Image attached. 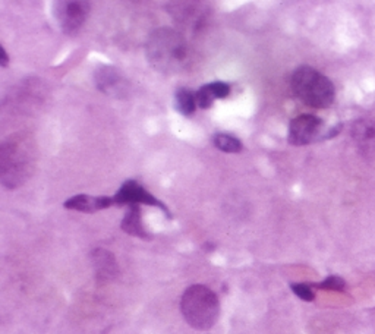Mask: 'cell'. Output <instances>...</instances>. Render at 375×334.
Instances as JSON below:
<instances>
[{"label":"cell","instance_id":"obj_1","mask_svg":"<svg viewBox=\"0 0 375 334\" xmlns=\"http://www.w3.org/2000/svg\"><path fill=\"white\" fill-rule=\"evenodd\" d=\"M146 53L150 65L163 74H178L190 60L188 41L180 33L168 27L157 28L150 34Z\"/></svg>","mask_w":375,"mask_h":334},{"label":"cell","instance_id":"obj_2","mask_svg":"<svg viewBox=\"0 0 375 334\" xmlns=\"http://www.w3.org/2000/svg\"><path fill=\"white\" fill-rule=\"evenodd\" d=\"M34 142L26 134L8 136L0 147V179L12 189L28 179L34 164Z\"/></svg>","mask_w":375,"mask_h":334},{"label":"cell","instance_id":"obj_3","mask_svg":"<svg viewBox=\"0 0 375 334\" xmlns=\"http://www.w3.org/2000/svg\"><path fill=\"white\" fill-rule=\"evenodd\" d=\"M180 311L185 321L195 330L213 328L220 316V302L217 295L204 284L188 288L180 301Z\"/></svg>","mask_w":375,"mask_h":334},{"label":"cell","instance_id":"obj_4","mask_svg":"<svg viewBox=\"0 0 375 334\" xmlns=\"http://www.w3.org/2000/svg\"><path fill=\"white\" fill-rule=\"evenodd\" d=\"M296 97L315 109H327L335 103V84L311 66H299L290 80Z\"/></svg>","mask_w":375,"mask_h":334},{"label":"cell","instance_id":"obj_5","mask_svg":"<svg viewBox=\"0 0 375 334\" xmlns=\"http://www.w3.org/2000/svg\"><path fill=\"white\" fill-rule=\"evenodd\" d=\"M55 16L59 27L65 34H75L88 18L91 5L84 0H70V2H56Z\"/></svg>","mask_w":375,"mask_h":334},{"label":"cell","instance_id":"obj_6","mask_svg":"<svg viewBox=\"0 0 375 334\" xmlns=\"http://www.w3.org/2000/svg\"><path fill=\"white\" fill-rule=\"evenodd\" d=\"M114 204L117 205H139V204H146V205H153L160 208L169 219H172V214L168 208L166 204H163L160 200H157L153 194H150L148 190L139 185L136 181H126L124 185L119 188V190L114 194L113 197Z\"/></svg>","mask_w":375,"mask_h":334},{"label":"cell","instance_id":"obj_7","mask_svg":"<svg viewBox=\"0 0 375 334\" xmlns=\"http://www.w3.org/2000/svg\"><path fill=\"white\" fill-rule=\"evenodd\" d=\"M322 119L315 114H300L289 125V142L292 146H308L321 136Z\"/></svg>","mask_w":375,"mask_h":334},{"label":"cell","instance_id":"obj_8","mask_svg":"<svg viewBox=\"0 0 375 334\" xmlns=\"http://www.w3.org/2000/svg\"><path fill=\"white\" fill-rule=\"evenodd\" d=\"M94 81H96L97 88L116 99H125L129 91V85L126 78L113 66H102L94 74Z\"/></svg>","mask_w":375,"mask_h":334},{"label":"cell","instance_id":"obj_9","mask_svg":"<svg viewBox=\"0 0 375 334\" xmlns=\"http://www.w3.org/2000/svg\"><path fill=\"white\" fill-rule=\"evenodd\" d=\"M114 204L113 197H91L85 194L74 195L65 201V208L75 210L81 212H97L100 210H106Z\"/></svg>","mask_w":375,"mask_h":334},{"label":"cell","instance_id":"obj_10","mask_svg":"<svg viewBox=\"0 0 375 334\" xmlns=\"http://www.w3.org/2000/svg\"><path fill=\"white\" fill-rule=\"evenodd\" d=\"M92 258V266L96 270V276L99 281H109L113 280L117 273H119V267H117V261L114 255L106 249H96L91 254Z\"/></svg>","mask_w":375,"mask_h":334},{"label":"cell","instance_id":"obj_11","mask_svg":"<svg viewBox=\"0 0 375 334\" xmlns=\"http://www.w3.org/2000/svg\"><path fill=\"white\" fill-rule=\"evenodd\" d=\"M172 6L173 9H169V12L180 23V26H183L185 28L200 27V23L204 19V15L198 4L178 2V4H172Z\"/></svg>","mask_w":375,"mask_h":334},{"label":"cell","instance_id":"obj_12","mask_svg":"<svg viewBox=\"0 0 375 334\" xmlns=\"http://www.w3.org/2000/svg\"><path fill=\"white\" fill-rule=\"evenodd\" d=\"M352 136L357 141L361 151H366L368 154L375 151V121L359 119L352 126Z\"/></svg>","mask_w":375,"mask_h":334},{"label":"cell","instance_id":"obj_13","mask_svg":"<svg viewBox=\"0 0 375 334\" xmlns=\"http://www.w3.org/2000/svg\"><path fill=\"white\" fill-rule=\"evenodd\" d=\"M230 94V85L227 82H222V81H216V82H211L207 85H202L197 94V106L200 109H210L213 106L216 99H224Z\"/></svg>","mask_w":375,"mask_h":334},{"label":"cell","instance_id":"obj_14","mask_svg":"<svg viewBox=\"0 0 375 334\" xmlns=\"http://www.w3.org/2000/svg\"><path fill=\"white\" fill-rule=\"evenodd\" d=\"M122 230L131 236L141 237V239H151L150 233L146 230L143 225V217H141L139 205H129L125 217L121 225Z\"/></svg>","mask_w":375,"mask_h":334},{"label":"cell","instance_id":"obj_15","mask_svg":"<svg viewBox=\"0 0 375 334\" xmlns=\"http://www.w3.org/2000/svg\"><path fill=\"white\" fill-rule=\"evenodd\" d=\"M195 94L188 88H179L175 92V109L183 116H192L197 110Z\"/></svg>","mask_w":375,"mask_h":334},{"label":"cell","instance_id":"obj_16","mask_svg":"<svg viewBox=\"0 0 375 334\" xmlns=\"http://www.w3.org/2000/svg\"><path fill=\"white\" fill-rule=\"evenodd\" d=\"M213 144L217 150L229 154H238L244 150V144L239 138L230 134H216L213 138Z\"/></svg>","mask_w":375,"mask_h":334},{"label":"cell","instance_id":"obj_17","mask_svg":"<svg viewBox=\"0 0 375 334\" xmlns=\"http://www.w3.org/2000/svg\"><path fill=\"white\" fill-rule=\"evenodd\" d=\"M312 286H314V288L324 289V291L342 292L346 288V281L342 277H339V276H330V277H327L324 281L317 283V284H312Z\"/></svg>","mask_w":375,"mask_h":334},{"label":"cell","instance_id":"obj_18","mask_svg":"<svg viewBox=\"0 0 375 334\" xmlns=\"http://www.w3.org/2000/svg\"><path fill=\"white\" fill-rule=\"evenodd\" d=\"M292 292L300 298L302 301L312 302L315 299V293L312 291V284H305V283H293L290 284Z\"/></svg>","mask_w":375,"mask_h":334},{"label":"cell","instance_id":"obj_19","mask_svg":"<svg viewBox=\"0 0 375 334\" xmlns=\"http://www.w3.org/2000/svg\"><path fill=\"white\" fill-rule=\"evenodd\" d=\"M0 53H2V56H0V66H2V68H6V66L9 65V56H8V53H6V50H5V47H4V45L0 47Z\"/></svg>","mask_w":375,"mask_h":334}]
</instances>
